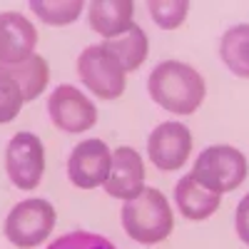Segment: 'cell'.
Listing matches in <instances>:
<instances>
[{
    "instance_id": "cell-1",
    "label": "cell",
    "mask_w": 249,
    "mask_h": 249,
    "mask_svg": "<svg viewBox=\"0 0 249 249\" xmlns=\"http://www.w3.org/2000/svg\"><path fill=\"white\" fill-rule=\"evenodd\" d=\"M204 80L202 75L177 60L160 62L150 75V95L157 105L175 115H192L204 102Z\"/></svg>"
},
{
    "instance_id": "cell-2",
    "label": "cell",
    "mask_w": 249,
    "mask_h": 249,
    "mask_svg": "<svg viewBox=\"0 0 249 249\" xmlns=\"http://www.w3.org/2000/svg\"><path fill=\"white\" fill-rule=\"evenodd\" d=\"M122 224L124 232L140 244H160L175 230L167 199L160 190H152V187H144L135 199L122 207Z\"/></svg>"
},
{
    "instance_id": "cell-3",
    "label": "cell",
    "mask_w": 249,
    "mask_h": 249,
    "mask_svg": "<svg viewBox=\"0 0 249 249\" xmlns=\"http://www.w3.org/2000/svg\"><path fill=\"white\" fill-rule=\"evenodd\" d=\"M247 157L230 144H212L207 147L192 170V179L202 187L212 190L217 195L234 192L237 187L247 179Z\"/></svg>"
},
{
    "instance_id": "cell-4",
    "label": "cell",
    "mask_w": 249,
    "mask_h": 249,
    "mask_svg": "<svg viewBox=\"0 0 249 249\" xmlns=\"http://www.w3.org/2000/svg\"><path fill=\"white\" fill-rule=\"evenodd\" d=\"M53 227H55V207L48 199L33 197L10 210L5 219V237L20 249H33L45 242Z\"/></svg>"
},
{
    "instance_id": "cell-5",
    "label": "cell",
    "mask_w": 249,
    "mask_h": 249,
    "mask_svg": "<svg viewBox=\"0 0 249 249\" xmlns=\"http://www.w3.org/2000/svg\"><path fill=\"white\" fill-rule=\"evenodd\" d=\"M77 75L85 88L102 100H117L124 92V70L102 45L82 50L77 57Z\"/></svg>"
},
{
    "instance_id": "cell-6",
    "label": "cell",
    "mask_w": 249,
    "mask_h": 249,
    "mask_svg": "<svg viewBox=\"0 0 249 249\" xmlns=\"http://www.w3.org/2000/svg\"><path fill=\"white\" fill-rule=\"evenodd\" d=\"M5 170L18 190H35L45 172L43 142L30 132H18L5 150Z\"/></svg>"
},
{
    "instance_id": "cell-7",
    "label": "cell",
    "mask_w": 249,
    "mask_h": 249,
    "mask_svg": "<svg viewBox=\"0 0 249 249\" xmlns=\"http://www.w3.org/2000/svg\"><path fill=\"white\" fill-rule=\"evenodd\" d=\"M48 110L55 127L62 132L77 135L97 122V107L72 85H60L48 100Z\"/></svg>"
},
{
    "instance_id": "cell-8",
    "label": "cell",
    "mask_w": 249,
    "mask_h": 249,
    "mask_svg": "<svg viewBox=\"0 0 249 249\" xmlns=\"http://www.w3.org/2000/svg\"><path fill=\"white\" fill-rule=\"evenodd\" d=\"M112 167V155L102 140H85L72 150L68 160V175L70 182L82 190L105 184Z\"/></svg>"
},
{
    "instance_id": "cell-9",
    "label": "cell",
    "mask_w": 249,
    "mask_h": 249,
    "mask_svg": "<svg viewBox=\"0 0 249 249\" xmlns=\"http://www.w3.org/2000/svg\"><path fill=\"white\" fill-rule=\"evenodd\" d=\"M190 152H192V135L179 122H164L150 135L147 155L155 167L164 172H175L184 167Z\"/></svg>"
},
{
    "instance_id": "cell-10",
    "label": "cell",
    "mask_w": 249,
    "mask_h": 249,
    "mask_svg": "<svg viewBox=\"0 0 249 249\" xmlns=\"http://www.w3.org/2000/svg\"><path fill=\"white\" fill-rule=\"evenodd\" d=\"M144 190V162L132 147H117L112 152V167L105 182V192L117 199H135Z\"/></svg>"
},
{
    "instance_id": "cell-11",
    "label": "cell",
    "mask_w": 249,
    "mask_h": 249,
    "mask_svg": "<svg viewBox=\"0 0 249 249\" xmlns=\"http://www.w3.org/2000/svg\"><path fill=\"white\" fill-rule=\"evenodd\" d=\"M37 30L33 23L20 13H3L0 15V62L3 65H15L23 62L30 55H35Z\"/></svg>"
},
{
    "instance_id": "cell-12",
    "label": "cell",
    "mask_w": 249,
    "mask_h": 249,
    "mask_svg": "<svg viewBox=\"0 0 249 249\" xmlns=\"http://www.w3.org/2000/svg\"><path fill=\"white\" fill-rule=\"evenodd\" d=\"M135 5L130 0H95L90 3V28L105 40L122 35L132 25Z\"/></svg>"
},
{
    "instance_id": "cell-13",
    "label": "cell",
    "mask_w": 249,
    "mask_h": 249,
    "mask_svg": "<svg viewBox=\"0 0 249 249\" xmlns=\"http://www.w3.org/2000/svg\"><path fill=\"white\" fill-rule=\"evenodd\" d=\"M175 199H177V207L179 212L192 219V222H199V219H207L212 217L217 210H219V195L202 187L199 182L192 179V175H187L177 182V190H175Z\"/></svg>"
},
{
    "instance_id": "cell-14",
    "label": "cell",
    "mask_w": 249,
    "mask_h": 249,
    "mask_svg": "<svg viewBox=\"0 0 249 249\" xmlns=\"http://www.w3.org/2000/svg\"><path fill=\"white\" fill-rule=\"evenodd\" d=\"M102 48L120 62L124 72H132L147 60V35H144V30L140 25L132 23L122 35L105 40Z\"/></svg>"
},
{
    "instance_id": "cell-15",
    "label": "cell",
    "mask_w": 249,
    "mask_h": 249,
    "mask_svg": "<svg viewBox=\"0 0 249 249\" xmlns=\"http://www.w3.org/2000/svg\"><path fill=\"white\" fill-rule=\"evenodd\" d=\"M0 72H5L10 80L18 82V88L23 90L25 102L35 100L45 90L48 80H50V68H48L45 57H40V55H30L28 60L15 62V65H3L0 62Z\"/></svg>"
},
{
    "instance_id": "cell-16",
    "label": "cell",
    "mask_w": 249,
    "mask_h": 249,
    "mask_svg": "<svg viewBox=\"0 0 249 249\" xmlns=\"http://www.w3.org/2000/svg\"><path fill=\"white\" fill-rule=\"evenodd\" d=\"M219 53L237 77H249V25H234L222 35Z\"/></svg>"
},
{
    "instance_id": "cell-17",
    "label": "cell",
    "mask_w": 249,
    "mask_h": 249,
    "mask_svg": "<svg viewBox=\"0 0 249 249\" xmlns=\"http://www.w3.org/2000/svg\"><path fill=\"white\" fill-rule=\"evenodd\" d=\"M30 8L35 10V15L40 20H45L50 25H68L72 20H77L82 3L80 0H72V3H65V0H57V3H50L48 0V3H40V0H35Z\"/></svg>"
},
{
    "instance_id": "cell-18",
    "label": "cell",
    "mask_w": 249,
    "mask_h": 249,
    "mask_svg": "<svg viewBox=\"0 0 249 249\" xmlns=\"http://www.w3.org/2000/svg\"><path fill=\"white\" fill-rule=\"evenodd\" d=\"M187 10H190V3L187 0H175V3H164V0H152L150 3V13L152 20L164 28V30H175L184 23Z\"/></svg>"
},
{
    "instance_id": "cell-19",
    "label": "cell",
    "mask_w": 249,
    "mask_h": 249,
    "mask_svg": "<svg viewBox=\"0 0 249 249\" xmlns=\"http://www.w3.org/2000/svg\"><path fill=\"white\" fill-rule=\"evenodd\" d=\"M23 102L25 97H23V90L18 88V82L10 80L5 72H0V124L15 120Z\"/></svg>"
},
{
    "instance_id": "cell-20",
    "label": "cell",
    "mask_w": 249,
    "mask_h": 249,
    "mask_svg": "<svg viewBox=\"0 0 249 249\" xmlns=\"http://www.w3.org/2000/svg\"><path fill=\"white\" fill-rule=\"evenodd\" d=\"M48 249H117L110 239L92 234V232H70L57 237Z\"/></svg>"
},
{
    "instance_id": "cell-21",
    "label": "cell",
    "mask_w": 249,
    "mask_h": 249,
    "mask_svg": "<svg viewBox=\"0 0 249 249\" xmlns=\"http://www.w3.org/2000/svg\"><path fill=\"white\" fill-rule=\"evenodd\" d=\"M237 234L244 244H249V195L237 207Z\"/></svg>"
}]
</instances>
